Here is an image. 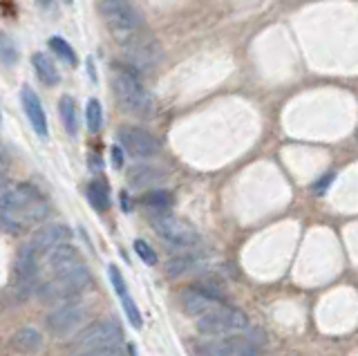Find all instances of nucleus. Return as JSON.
<instances>
[{"label":"nucleus","instance_id":"obj_1","mask_svg":"<svg viewBox=\"0 0 358 356\" xmlns=\"http://www.w3.org/2000/svg\"><path fill=\"white\" fill-rule=\"evenodd\" d=\"M50 215V204L31 184H18L0 195V225L18 233L29 225H38Z\"/></svg>","mask_w":358,"mask_h":356},{"label":"nucleus","instance_id":"obj_2","mask_svg":"<svg viewBox=\"0 0 358 356\" xmlns=\"http://www.w3.org/2000/svg\"><path fill=\"white\" fill-rule=\"evenodd\" d=\"M92 285V273L85 264L81 266H74L70 271H63V273H56L52 280L43 283L38 287V298L41 303L45 305H63V303H70V300H78L85 289Z\"/></svg>","mask_w":358,"mask_h":356},{"label":"nucleus","instance_id":"obj_3","mask_svg":"<svg viewBox=\"0 0 358 356\" xmlns=\"http://www.w3.org/2000/svg\"><path fill=\"white\" fill-rule=\"evenodd\" d=\"M112 90H115L119 106L126 110L128 115L141 117V119L152 117L155 101H152L150 92L145 90L143 83L134 74H130L126 70L115 72V76H112Z\"/></svg>","mask_w":358,"mask_h":356},{"label":"nucleus","instance_id":"obj_4","mask_svg":"<svg viewBox=\"0 0 358 356\" xmlns=\"http://www.w3.org/2000/svg\"><path fill=\"white\" fill-rule=\"evenodd\" d=\"M121 50L126 54V61L141 72L155 70L164 59V50L159 45V41H157L150 31H143V29H137V31H132V34L123 36Z\"/></svg>","mask_w":358,"mask_h":356},{"label":"nucleus","instance_id":"obj_5","mask_svg":"<svg viewBox=\"0 0 358 356\" xmlns=\"http://www.w3.org/2000/svg\"><path fill=\"white\" fill-rule=\"evenodd\" d=\"M197 332L206 334V336H229V334H238L249 329V318L244 316V311L217 305L215 309H210L208 314L195 318Z\"/></svg>","mask_w":358,"mask_h":356},{"label":"nucleus","instance_id":"obj_6","mask_svg":"<svg viewBox=\"0 0 358 356\" xmlns=\"http://www.w3.org/2000/svg\"><path fill=\"white\" fill-rule=\"evenodd\" d=\"M255 332H238L229 336H217L204 345H199L201 356H260V336Z\"/></svg>","mask_w":358,"mask_h":356},{"label":"nucleus","instance_id":"obj_7","mask_svg":"<svg viewBox=\"0 0 358 356\" xmlns=\"http://www.w3.org/2000/svg\"><path fill=\"white\" fill-rule=\"evenodd\" d=\"M121 343V327L117 320H96L92 325L83 327L72 341L74 350L81 352H92V350H108V348H119Z\"/></svg>","mask_w":358,"mask_h":356},{"label":"nucleus","instance_id":"obj_8","mask_svg":"<svg viewBox=\"0 0 358 356\" xmlns=\"http://www.w3.org/2000/svg\"><path fill=\"white\" fill-rule=\"evenodd\" d=\"M99 12L108 23V27L112 31H117L121 38L141 29L143 25V16L130 0H101Z\"/></svg>","mask_w":358,"mask_h":356},{"label":"nucleus","instance_id":"obj_9","mask_svg":"<svg viewBox=\"0 0 358 356\" xmlns=\"http://www.w3.org/2000/svg\"><path fill=\"white\" fill-rule=\"evenodd\" d=\"M152 229L171 249L179 251H190L199 244L197 231L188 225V222L179 220L175 215H157L152 218Z\"/></svg>","mask_w":358,"mask_h":356},{"label":"nucleus","instance_id":"obj_10","mask_svg":"<svg viewBox=\"0 0 358 356\" xmlns=\"http://www.w3.org/2000/svg\"><path fill=\"white\" fill-rule=\"evenodd\" d=\"M38 251L31 244H20L14 264V292L18 300H27L38 285Z\"/></svg>","mask_w":358,"mask_h":356},{"label":"nucleus","instance_id":"obj_11","mask_svg":"<svg viewBox=\"0 0 358 356\" xmlns=\"http://www.w3.org/2000/svg\"><path fill=\"white\" fill-rule=\"evenodd\" d=\"M85 318H87L85 305L81 300H70V303L56 305L50 311V316L45 318V325H48L50 334H54V336H67V334L78 332Z\"/></svg>","mask_w":358,"mask_h":356},{"label":"nucleus","instance_id":"obj_12","mask_svg":"<svg viewBox=\"0 0 358 356\" xmlns=\"http://www.w3.org/2000/svg\"><path fill=\"white\" fill-rule=\"evenodd\" d=\"M119 143L132 157L139 159H150L157 157L162 150V143L155 135H150L148 130L137 128V126H123L119 128Z\"/></svg>","mask_w":358,"mask_h":356},{"label":"nucleus","instance_id":"obj_13","mask_svg":"<svg viewBox=\"0 0 358 356\" xmlns=\"http://www.w3.org/2000/svg\"><path fill=\"white\" fill-rule=\"evenodd\" d=\"M72 238V231L67 225H63V222H50V225H45L41 229L34 231L31 236V247L36 249L38 253H48L52 251L54 247H59V244L63 242H70Z\"/></svg>","mask_w":358,"mask_h":356},{"label":"nucleus","instance_id":"obj_14","mask_svg":"<svg viewBox=\"0 0 358 356\" xmlns=\"http://www.w3.org/2000/svg\"><path fill=\"white\" fill-rule=\"evenodd\" d=\"M20 104H22V110H25V115L29 119V124L34 128V132H36L38 137H48V117H45V110H43V104L38 94L31 90L29 85H22L20 90Z\"/></svg>","mask_w":358,"mask_h":356},{"label":"nucleus","instance_id":"obj_15","mask_svg":"<svg viewBox=\"0 0 358 356\" xmlns=\"http://www.w3.org/2000/svg\"><path fill=\"white\" fill-rule=\"evenodd\" d=\"M45 262H48V269L56 276V273H63V271H70L74 266H81L83 264V258L78 249L74 244H59V247H54L52 251L45 253Z\"/></svg>","mask_w":358,"mask_h":356},{"label":"nucleus","instance_id":"obj_16","mask_svg":"<svg viewBox=\"0 0 358 356\" xmlns=\"http://www.w3.org/2000/svg\"><path fill=\"white\" fill-rule=\"evenodd\" d=\"M179 300H182L184 309L193 318L204 316V314H208L210 309H215L220 305L217 298H213L206 292H201L199 287H188V289H184V292L179 294Z\"/></svg>","mask_w":358,"mask_h":356},{"label":"nucleus","instance_id":"obj_17","mask_svg":"<svg viewBox=\"0 0 358 356\" xmlns=\"http://www.w3.org/2000/svg\"><path fill=\"white\" fill-rule=\"evenodd\" d=\"M166 177V173L159 169V166L152 164H134L128 171V184L134 188H148L152 184H159Z\"/></svg>","mask_w":358,"mask_h":356},{"label":"nucleus","instance_id":"obj_18","mask_svg":"<svg viewBox=\"0 0 358 356\" xmlns=\"http://www.w3.org/2000/svg\"><path fill=\"white\" fill-rule=\"evenodd\" d=\"M11 348L20 354H36L43 350V334L34 327H22L11 339Z\"/></svg>","mask_w":358,"mask_h":356},{"label":"nucleus","instance_id":"obj_19","mask_svg":"<svg viewBox=\"0 0 358 356\" xmlns=\"http://www.w3.org/2000/svg\"><path fill=\"white\" fill-rule=\"evenodd\" d=\"M31 68L36 70V76L45 85H56V83H59V79H61L54 61L48 57V54H43V52H36L31 57Z\"/></svg>","mask_w":358,"mask_h":356},{"label":"nucleus","instance_id":"obj_20","mask_svg":"<svg viewBox=\"0 0 358 356\" xmlns=\"http://www.w3.org/2000/svg\"><path fill=\"white\" fill-rule=\"evenodd\" d=\"M59 113H61V119H63V126L67 130V135L76 137L78 135V110H76V104H74V99L70 94L61 97Z\"/></svg>","mask_w":358,"mask_h":356},{"label":"nucleus","instance_id":"obj_21","mask_svg":"<svg viewBox=\"0 0 358 356\" xmlns=\"http://www.w3.org/2000/svg\"><path fill=\"white\" fill-rule=\"evenodd\" d=\"M197 264V255L190 253V251H182V255H175L166 262V273L168 278H182L184 273H188L193 266Z\"/></svg>","mask_w":358,"mask_h":356},{"label":"nucleus","instance_id":"obj_22","mask_svg":"<svg viewBox=\"0 0 358 356\" xmlns=\"http://www.w3.org/2000/svg\"><path fill=\"white\" fill-rule=\"evenodd\" d=\"M87 199L90 204H92L99 213H103V211L110 208V191H108V184L101 182V180H94L87 184Z\"/></svg>","mask_w":358,"mask_h":356},{"label":"nucleus","instance_id":"obj_23","mask_svg":"<svg viewBox=\"0 0 358 356\" xmlns=\"http://www.w3.org/2000/svg\"><path fill=\"white\" fill-rule=\"evenodd\" d=\"M18 63V48L14 38L5 31H0V65H5V68H14Z\"/></svg>","mask_w":358,"mask_h":356},{"label":"nucleus","instance_id":"obj_24","mask_svg":"<svg viewBox=\"0 0 358 356\" xmlns=\"http://www.w3.org/2000/svg\"><path fill=\"white\" fill-rule=\"evenodd\" d=\"M50 50H52L61 61H65L67 65H72V68L78 63L76 52L72 50V45H70V43H67L63 36H52V38H50Z\"/></svg>","mask_w":358,"mask_h":356},{"label":"nucleus","instance_id":"obj_25","mask_svg":"<svg viewBox=\"0 0 358 356\" xmlns=\"http://www.w3.org/2000/svg\"><path fill=\"white\" fill-rule=\"evenodd\" d=\"M85 124L90 132H99L103 126V108H101L99 99H90L85 106Z\"/></svg>","mask_w":358,"mask_h":356},{"label":"nucleus","instance_id":"obj_26","mask_svg":"<svg viewBox=\"0 0 358 356\" xmlns=\"http://www.w3.org/2000/svg\"><path fill=\"white\" fill-rule=\"evenodd\" d=\"M141 202L148 206V208H157V211H166V208H171L173 206V195L168 193V191H148L143 197H141Z\"/></svg>","mask_w":358,"mask_h":356},{"label":"nucleus","instance_id":"obj_27","mask_svg":"<svg viewBox=\"0 0 358 356\" xmlns=\"http://www.w3.org/2000/svg\"><path fill=\"white\" fill-rule=\"evenodd\" d=\"M119 300H121V307H123V311H126V316H128V320H130V325L139 329V327L143 325V320H141V311H139L137 303H134V300H132L130 292L119 294Z\"/></svg>","mask_w":358,"mask_h":356},{"label":"nucleus","instance_id":"obj_28","mask_svg":"<svg viewBox=\"0 0 358 356\" xmlns=\"http://www.w3.org/2000/svg\"><path fill=\"white\" fill-rule=\"evenodd\" d=\"M134 251H137V255L145 264H150V266L157 264V253H155V249L145 240H134Z\"/></svg>","mask_w":358,"mask_h":356},{"label":"nucleus","instance_id":"obj_29","mask_svg":"<svg viewBox=\"0 0 358 356\" xmlns=\"http://www.w3.org/2000/svg\"><path fill=\"white\" fill-rule=\"evenodd\" d=\"M72 356H121L119 348H108V350H92V352H81Z\"/></svg>","mask_w":358,"mask_h":356},{"label":"nucleus","instance_id":"obj_30","mask_svg":"<svg viewBox=\"0 0 358 356\" xmlns=\"http://www.w3.org/2000/svg\"><path fill=\"white\" fill-rule=\"evenodd\" d=\"M334 180V173H329L327 177H322V180L316 184V193L320 195V193H324V188H329V182Z\"/></svg>","mask_w":358,"mask_h":356},{"label":"nucleus","instance_id":"obj_31","mask_svg":"<svg viewBox=\"0 0 358 356\" xmlns=\"http://www.w3.org/2000/svg\"><path fill=\"white\" fill-rule=\"evenodd\" d=\"M112 162H115L117 169H121V166H123V155H121V148L119 146L112 148Z\"/></svg>","mask_w":358,"mask_h":356},{"label":"nucleus","instance_id":"obj_32","mask_svg":"<svg viewBox=\"0 0 358 356\" xmlns=\"http://www.w3.org/2000/svg\"><path fill=\"white\" fill-rule=\"evenodd\" d=\"M7 184H9V177H7V171L0 166V195L7 191Z\"/></svg>","mask_w":358,"mask_h":356},{"label":"nucleus","instance_id":"obj_33","mask_svg":"<svg viewBox=\"0 0 358 356\" xmlns=\"http://www.w3.org/2000/svg\"><path fill=\"white\" fill-rule=\"evenodd\" d=\"M121 206H123V211H130V202H128L126 193H121Z\"/></svg>","mask_w":358,"mask_h":356},{"label":"nucleus","instance_id":"obj_34","mask_svg":"<svg viewBox=\"0 0 358 356\" xmlns=\"http://www.w3.org/2000/svg\"><path fill=\"white\" fill-rule=\"evenodd\" d=\"M38 3H41V5H43V7H48V5H50V3H52V0H38Z\"/></svg>","mask_w":358,"mask_h":356},{"label":"nucleus","instance_id":"obj_35","mask_svg":"<svg viewBox=\"0 0 358 356\" xmlns=\"http://www.w3.org/2000/svg\"><path fill=\"white\" fill-rule=\"evenodd\" d=\"M63 3H65V5H72V3H74V0H63Z\"/></svg>","mask_w":358,"mask_h":356},{"label":"nucleus","instance_id":"obj_36","mask_svg":"<svg viewBox=\"0 0 358 356\" xmlns=\"http://www.w3.org/2000/svg\"><path fill=\"white\" fill-rule=\"evenodd\" d=\"M0 124H3V115H0Z\"/></svg>","mask_w":358,"mask_h":356}]
</instances>
